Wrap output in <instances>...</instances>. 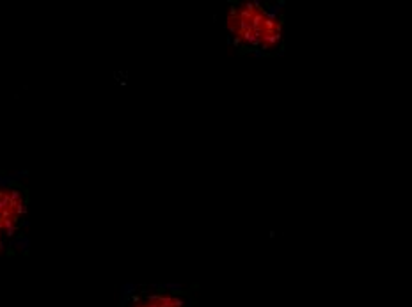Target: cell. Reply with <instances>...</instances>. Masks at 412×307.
<instances>
[{"instance_id": "cell-2", "label": "cell", "mask_w": 412, "mask_h": 307, "mask_svg": "<svg viewBox=\"0 0 412 307\" xmlns=\"http://www.w3.org/2000/svg\"><path fill=\"white\" fill-rule=\"evenodd\" d=\"M25 213V201L20 190L0 186V240L13 234Z\"/></svg>"}, {"instance_id": "cell-1", "label": "cell", "mask_w": 412, "mask_h": 307, "mask_svg": "<svg viewBox=\"0 0 412 307\" xmlns=\"http://www.w3.org/2000/svg\"><path fill=\"white\" fill-rule=\"evenodd\" d=\"M226 27L234 43L249 50H275L283 41V22L259 2H240L227 11Z\"/></svg>"}]
</instances>
